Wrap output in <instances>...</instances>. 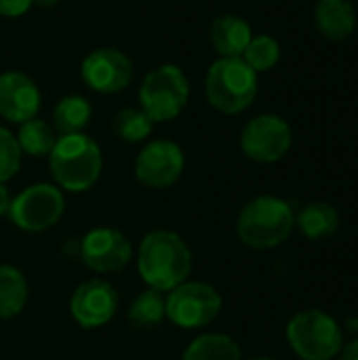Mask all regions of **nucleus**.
Listing matches in <instances>:
<instances>
[{"instance_id":"obj_30","label":"nucleus","mask_w":358,"mask_h":360,"mask_svg":"<svg viewBox=\"0 0 358 360\" xmlns=\"http://www.w3.org/2000/svg\"><path fill=\"white\" fill-rule=\"evenodd\" d=\"M346 327H348V331L358 333V316H350V319L346 321Z\"/></svg>"},{"instance_id":"obj_15","label":"nucleus","mask_w":358,"mask_h":360,"mask_svg":"<svg viewBox=\"0 0 358 360\" xmlns=\"http://www.w3.org/2000/svg\"><path fill=\"white\" fill-rule=\"evenodd\" d=\"M251 38V25L234 13L219 15L209 30V40L219 57H243Z\"/></svg>"},{"instance_id":"obj_24","label":"nucleus","mask_w":358,"mask_h":360,"mask_svg":"<svg viewBox=\"0 0 358 360\" xmlns=\"http://www.w3.org/2000/svg\"><path fill=\"white\" fill-rule=\"evenodd\" d=\"M243 59L255 74L270 72L281 59V44L276 38H272L268 34L253 36L249 46L243 53Z\"/></svg>"},{"instance_id":"obj_23","label":"nucleus","mask_w":358,"mask_h":360,"mask_svg":"<svg viewBox=\"0 0 358 360\" xmlns=\"http://www.w3.org/2000/svg\"><path fill=\"white\" fill-rule=\"evenodd\" d=\"M154 122L141 108H122L112 118V131L124 143H141L150 137Z\"/></svg>"},{"instance_id":"obj_27","label":"nucleus","mask_w":358,"mask_h":360,"mask_svg":"<svg viewBox=\"0 0 358 360\" xmlns=\"http://www.w3.org/2000/svg\"><path fill=\"white\" fill-rule=\"evenodd\" d=\"M338 360H358V340L350 342V344H344L340 354H338Z\"/></svg>"},{"instance_id":"obj_9","label":"nucleus","mask_w":358,"mask_h":360,"mask_svg":"<svg viewBox=\"0 0 358 360\" xmlns=\"http://www.w3.org/2000/svg\"><path fill=\"white\" fill-rule=\"evenodd\" d=\"M293 141L291 127L276 114H260L251 118L241 133L243 154L262 165H272L285 158Z\"/></svg>"},{"instance_id":"obj_20","label":"nucleus","mask_w":358,"mask_h":360,"mask_svg":"<svg viewBox=\"0 0 358 360\" xmlns=\"http://www.w3.org/2000/svg\"><path fill=\"white\" fill-rule=\"evenodd\" d=\"M27 281L15 266H0V321L19 316L27 304Z\"/></svg>"},{"instance_id":"obj_6","label":"nucleus","mask_w":358,"mask_h":360,"mask_svg":"<svg viewBox=\"0 0 358 360\" xmlns=\"http://www.w3.org/2000/svg\"><path fill=\"white\" fill-rule=\"evenodd\" d=\"M287 342L302 360H331L344 346V331L327 312L304 310L289 321Z\"/></svg>"},{"instance_id":"obj_3","label":"nucleus","mask_w":358,"mask_h":360,"mask_svg":"<svg viewBox=\"0 0 358 360\" xmlns=\"http://www.w3.org/2000/svg\"><path fill=\"white\" fill-rule=\"evenodd\" d=\"M295 228L291 205L279 196H257L249 200L236 217V234L241 243L255 251L281 247Z\"/></svg>"},{"instance_id":"obj_25","label":"nucleus","mask_w":358,"mask_h":360,"mask_svg":"<svg viewBox=\"0 0 358 360\" xmlns=\"http://www.w3.org/2000/svg\"><path fill=\"white\" fill-rule=\"evenodd\" d=\"M21 150L17 143L15 133L6 127H0V184L13 179L21 169Z\"/></svg>"},{"instance_id":"obj_7","label":"nucleus","mask_w":358,"mask_h":360,"mask_svg":"<svg viewBox=\"0 0 358 360\" xmlns=\"http://www.w3.org/2000/svg\"><path fill=\"white\" fill-rule=\"evenodd\" d=\"M219 291L203 281H186L165 295V314L177 329L198 331L222 314Z\"/></svg>"},{"instance_id":"obj_4","label":"nucleus","mask_w":358,"mask_h":360,"mask_svg":"<svg viewBox=\"0 0 358 360\" xmlns=\"http://www.w3.org/2000/svg\"><path fill=\"white\" fill-rule=\"evenodd\" d=\"M257 74L243 57L215 59L205 76V95L213 110L234 116L249 110L257 97Z\"/></svg>"},{"instance_id":"obj_1","label":"nucleus","mask_w":358,"mask_h":360,"mask_svg":"<svg viewBox=\"0 0 358 360\" xmlns=\"http://www.w3.org/2000/svg\"><path fill=\"white\" fill-rule=\"evenodd\" d=\"M137 272L148 289L169 293L190 278L192 251L177 232L152 230L139 243Z\"/></svg>"},{"instance_id":"obj_13","label":"nucleus","mask_w":358,"mask_h":360,"mask_svg":"<svg viewBox=\"0 0 358 360\" xmlns=\"http://www.w3.org/2000/svg\"><path fill=\"white\" fill-rule=\"evenodd\" d=\"M118 310V293L112 283L91 278L76 287L70 300V314L82 329H99L108 325Z\"/></svg>"},{"instance_id":"obj_31","label":"nucleus","mask_w":358,"mask_h":360,"mask_svg":"<svg viewBox=\"0 0 358 360\" xmlns=\"http://www.w3.org/2000/svg\"><path fill=\"white\" fill-rule=\"evenodd\" d=\"M249 360H276V359H272V356H253V359H249Z\"/></svg>"},{"instance_id":"obj_12","label":"nucleus","mask_w":358,"mask_h":360,"mask_svg":"<svg viewBox=\"0 0 358 360\" xmlns=\"http://www.w3.org/2000/svg\"><path fill=\"white\" fill-rule=\"evenodd\" d=\"M80 78L91 91L99 95H114L131 84L133 61L120 49L114 46L95 49L82 59Z\"/></svg>"},{"instance_id":"obj_29","label":"nucleus","mask_w":358,"mask_h":360,"mask_svg":"<svg viewBox=\"0 0 358 360\" xmlns=\"http://www.w3.org/2000/svg\"><path fill=\"white\" fill-rule=\"evenodd\" d=\"M36 6H42V8H51L55 4H59V0H32Z\"/></svg>"},{"instance_id":"obj_28","label":"nucleus","mask_w":358,"mask_h":360,"mask_svg":"<svg viewBox=\"0 0 358 360\" xmlns=\"http://www.w3.org/2000/svg\"><path fill=\"white\" fill-rule=\"evenodd\" d=\"M11 200H13V196H11V192H8L6 184H0V217L8 215Z\"/></svg>"},{"instance_id":"obj_5","label":"nucleus","mask_w":358,"mask_h":360,"mask_svg":"<svg viewBox=\"0 0 358 360\" xmlns=\"http://www.w3.org/2000/svg\"><path fill=\"white\" fill-rule=\"evenodd\" d=\"M190 80L175 63H162L150 70L139 84V108L154 124L175 120L188 105Z\"/></svg>"},{"instance_id":"obj_21","label":"nucleus","mask_w":358,"mask_h":360,"mask_svg":"<svg viewBox=\"0 0 358 360\" xmlns=\"http://www.w3.org/2000/svg\"><path fill=\"white\" fill-rule=\"evenodd\" d=\"M127 321L131 327L148 331L156 329L167 321L165 314V293L156 289H146L133 297V302L127 308Z\"/></svg>"},{"instance_id":"obj_8","label":"nucleus","mask_w":358,"mask_h":360,"mask_svg":"<svg viewBox=\"0 0 358 360\" xmlns=\"http://www.w3.org/2000/svg\"><path fill=\"white\" fill-rule=\"evenodd\" d=\"M65 211V196L55 184H32L11 200L8 219L27 234H40L59 224Z\"/></svg>"},{"instance_id":"obj_26","label":"nucleus","mask_w":358,"mask_h":360,"mask_svg":"<svg viewBox=\"0 0 358 360\" xmlns=\"http://www.w3.org/2000/svg\"><path fill=\"white\" fill-rule=\"evenodd\" d=\"M34 6L32 0H0V17L17 19L23 17Z\"/></svg>"},{"instance_id":"obj_14","label":"nucleus","mask_w":358,"mask_h":360,"mask_svg":"<svg viewBox=\"0 0 358 360\" xmlns=\"http://www.w3.org/2000/svg\"><path fill=\"white\" fill-rule=\"evenodd\" d=\"M42 95L34 78L23 72L8 70L0 74V116L6 122L21 124L38 116Z\"/></svg>"},{"instance_id":"obj_10","label":"nucleus","mask_w":358,"mask_h":360,"mask_svg":"<svg viewBox=\"0 0 358 360\" xmlns=\"http://www.w3.org/2000/svg\"><path fill=\"white\" fill-rule=\"evenodd\" d=\"M78 255L82 264L95 274H114L124 270L133 259V245L116 228L99 226L89 230L80 245Z\"/></svg>"},{"instance_id":"obj_18","label":"nucleus","mask_w":358,"mask_h":360,"mask_svg":"<svg viewBox=\"0 0 358 360\" xmlns=\"http://www.w3.org/2000/svg\"><path fill=\"white\" fill-rule=\"evenodd\" d=\"M93 116V108L82 95H65L57 101L53 110V129L57 135L84 133Z\"/></svg>"},{"instance_id":"obj_19","label":"nucleus","mask_w":358,"mask_h":360,"mask_svg":"<svg viewBox=\"0 0 358 360\" xmlns=\"http://www.w3.org/2000/svg\"><path fill=\"white\" fill-rule=\"evenodd\" d=\"M181 360H243V350L226 333H203L188 344Z\"/></svg>"},{"instance_id":"obj_11","label":"nucleus","mask_w":358,"mask_h":360,"mask_svg":"<svg viewBox=\"0 0 358 360\" xmlns=\"http://www.w3.org/2000/svg\"><path fill=\"white\" fill-rule=\"evenodd\" d=\"M186 167L184 150L171 139L148 141L135 158V177L141 186L165 190L179 181Z\"/></svg>"},{"instance_id":"obj_17","label":"nucleus","mask_w":358,"mask_h":360,"mask_svg":"<svg viewBox=\"0 0 358 360\" xmlns=\"http://www.w3.org/2000/svg\"><path fill=\"white\" fill-rule=\"evenodd\" d=\"M295 226L300 232L310 240H325L331 238L340 228V213L333 205L317 200L302 207L295 215Z\"/></svg>"},{"instance_id":"obj_2","label":"nucleus","mask_w":358,"mask_h":360,"mask_svg":"<svg viewBox=\"0 0 358 360\" xmlns=\"http://www.w3.org/2000/svg\"><path fill=\"white\" fill-rule=\"evenodd\" d=\"M49 169L61 192L80 194L99 181L103 171V154L99 143L87 133L59 135L49 154Z\"/></svg>"},{"instance_id":"obj_16","label":"nucleus","mask_w":358,"mask_h":360,"mask_svg":"<svg viewBox=\"0 0 358 360\" xmlns=\"http://www.w3.org/2000/svg\"><path fill=\"white\" fill-rule=\"evenodd\" d=\"M314 23L327 40L342 42L354 34V4L350 0H319L314 6Z\"/></svg>"},{"instance_id":"obj_22","label":"nucleus","mask_w":358,"mask_h":360,"mask_svg":"<svg viewBox=\"0 0 358 360\" xmlns=\"http://www.w3.org/2000/svg\"><path fill=\"white\" fill-rule=\"evenodd\" d=\"M15 137H17L21 154L40 158V156L51 154V150L55 148L59 135L53 129V124H49L46 120L32 118V120H25V122L19 124V131H17Z\"/></svg>"}]
</instances>
